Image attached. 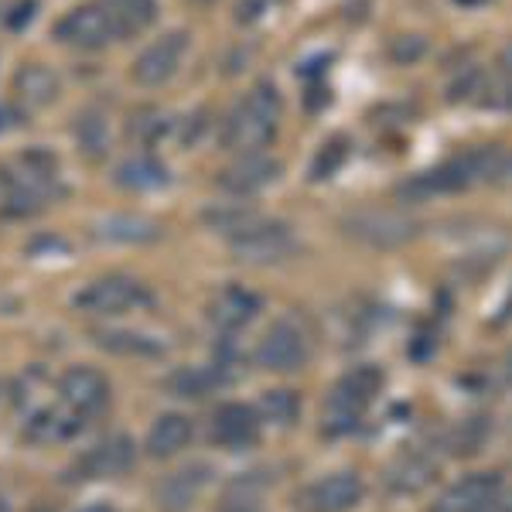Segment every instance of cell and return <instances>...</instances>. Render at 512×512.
<instances>
[{
	"mask_svg": "<svg viewBox=\"0 0 512 512\" xmlns=\"http://www.w3.org/2000/svg\"><path fill=\"white\" fill-rule=\"evenodd\" d=\"M89 512H106V509H89Z\"/></svg>",
	"mask_w": 512,
	"mask_h": 512,
	"instance_id": "cell-41",
	"label": "cell"
},
{
	"mask_svg": "<svg viewBox=\"0 0 512 512\" xmlns=\"http://www.w3.org/2000/svg\"><path fill=\"white\" fill-rule=\"evenodd\" d=\"M195 437L192 420L185 414H164L154 420L151 434H147V454L151 458H171V454L185 451Z\"/></svg>",
	"mask_w": 512,
	"mask_h": 512,
	"instance_id": "cell-22",
	"label": "cell"
},
{
	"mask_svg": "<svg viewBox=\"0 0 512 512\" xmlns=\"http://www.w3.org/2000/svg\"><path fill=\"white\" fill-rule=\"evenodd\" d=\"M256 219H263L260 212L243 209V205H222V209L205 212V222H209L216 233H226L229 239H233L236 233H243V229H250Z\"/></svg>",
	"mask_w": 512,
	"mask_h": 512,
	"instance_id": "cell-27",
	"label": "cell"
},
{
	"mask_svg": "<svg viewBox=\"0 0 512 512\" xmlns=\"http://www.w3.org/2000/svg\"><path fill=\"white\" fill-rule=\"evenodd\" d=\"M185 52H188V35H185V31H168V35H161L154 45H147L144 52L137 55L134 79L140 82V86H147V89L164 86V82L178 72Z\"/></svg>",
	"mask_w": 512,
	"mask_h": 512,
	"instance_id": "cell-10",
	"label": "cell"
},
{
	"mask_svg": "<svg viewBox=\"0 0 512 512\" xmlns=\"http://www.w3.org/2000/svg\"><path fill=\"white\" fill-rule=\"evenodd\" d=\"M226 383L222 376V366H192V369H178L175 376L168 379V390L175 396H185V400H202V396L216 393L219 386Z\"/></svg>",
	"mask_w": 512,
	"mask_h": 512,
	"instance_id": "cell-24",
	"label": "cell"
},
{
	"mask_svg": "<svg viewBox=\"0 0 512 512\" xmlns=\"http://www.w3.org/2000/svg\"><path fill=\"white\" fill-rule=\"evenodd\" d=\"M212 478V468L209 465H188V468H178L171 472L164 482L158 485L154 499H158V509L161 512H188L192 502L202 495V489L209 485Z\"/></svg>",
	"mask_w": 512,
	"mask_h": 512,
	"instance_id": "cell-15",
	"label": "cell"
},
{
	"mask_svg": "<svg viewBox=\"0 0 512 512\" xmlns=\"http://www.w3.org/2000/svg\"><path fill=\"white\" fill-rule=\"evenodd\" d=\"M509 376H512V366H509Z\"/></svg>",
	"mask_w": 512,
	"mask_h": 512,
	"instance_id": "cell-43",
	"label": "cell"
},
{
	"mask_svg": "<svg viewBox=\"0 0 512 512\" xmlns=\"http://www.w3.org/2000/svg\"><path fill=\"white\" fill-rule=\"evenodd\" d=\"M253 359L270 373H297L311 362V335L294 318H284L260 338Z\"/></svg>",
	"mask_w": 512,
	"mask_h": 512,
	"instance_id": "cell-6",
	"label": "cell"
},
{
	"mask_svg": "<svg viewBox=\"0 0 512 512\" xmlns=\"http://www.w3.org/2000/svg\"><path fill=\"white\" fill-rule=\"evenodd\" d=\"M55 38L69 48H82V52H99L110 41H120V28L113 24L110 11L103 4H82L76 11H69L55 24Z\"/></svg>",
	"mask_w": 512,
	"mask_h": 512,
	"instance_id": "cell-7",
	"label": "cell"
},
{
	"mask_svg": "<svg viewBox=\"0 0 512 512\" xmlns=\"http://www.w3.org/2000/svg\"><path fill=\"white\" fill-rule=\"evenodd\" d=\"M437 478V461L427 451H403L390 461V468L383 472V482L400 495L424 492Z\"/></svg>",
	"mask_w": 512,
	"mask_h": 512,
	"instance_id": "cell-16",
	"label": "cell"
},
{
	"mask_svg": "<svg viewBox=\"0 0 512 512\" xmlns=\"http://www.w3.org/2000/svg\"><path fill=\"white\" fill-rule=\"evenodd\" d=\"M495 154H499V144L475 147V151L461 154V158L444 161L441 168L420 171V175L407 178L396 188V198H403V202H427V198H434V195L465 192V188L478 185V181H492Z\"/></svg>",
	"mask_w": 512,
	"mask_h": 512,
	"instance_id": "cell-2",
	"label": "cell"
},
{
	"mask_svg": "<svg viewBox=\"0 0 512 512\" xmlns=\"http://www.w3.org/2000/svg\"><path fill=\"white\" fill-rule=\"evenodd\" d=\"M96 239L103 243H127V246H140V243H154L161 239V222L147 219V216H110L99 219L93 226Z\"/></svg>",
	"mask_w": 512,
	"mask_h": 512,
	"instance_id": "cell-21",
	"label": "cell"
},
{
	"mask_svg": "<svg viewBox=\"0 0 512 512\" xmlns=\"http://www.w3.org/2000/svg\"><path fill=\"white\" fill-rule=\"evenodd\" d=\"M14 127H21V110L11 103H0V134H7Z\"/></svg>",
	"mask_w": 512,
	"mask_h": 512,
	"instance_id": "cell-38",
	"label": "cell"
},
{
	"mask_svg": "<svg viewBox=\"0 0 512 512\" xmlns=\"http://www.w3.org/2000/svg\"><path fill=\"white\" fill-rule=\"evenodd\" d=\"M192 123H188L185 127V134H181V140H185V144H195L198 137H202V130H205V110H198L195 117H188Z\"/></svg>",
	"mask_w": 512,
	"mask_h": 512,
	"instance_id": "cell-39",
	"label": "cell"
},
{
	"mask_svg": "<svg viewBox=\"0 0 512 512\" xmlns=\"http://www.w3.org/2000/svg\"><path fill=\"white\" fill-rule=\"evenodd\" d=\"M345 158H349V140H345V137H332V140H328V144L318 151L315 164H311V178H315V181L332 178L335 171L345 164Z\"/></svg>",
	"mask_w": 512,
	"mask_h": 512,
	"instance_id": "cell-30",
	"label": "cell"
},
{
	"mask_svg": "<svg viewBox=\"0 0 512 512\" xmlns=\"http://www.w3.org/2000/svg\"><path fill=\"white\" fill-rule=\"evenodd\" d=\"M198 4H209V0H198Z\"/></svg>",
	"mask_w": 512,
	"mask_h": 512,
	"instance_id": "cell-42",
	"label": "cell"
},
{
	"mask_svg": "<svg viewBox=\"0 0 512 512\" xmlns=\"http://www.w3.org/2000/svg\"><path fill=\"white\" fill-rule=\"evenodd\" d=\"M277 178H280V161L256 151V154H243L239 161L229 164L219 175V188L236 198H250L256 192H263V188H270Z\"/></svg>",
	"mask_w": 512,
	"mask_h": 512,
	"instance_id": "cell-12",
	"label": "cell"
},
{
	"mask_svg": "<svg viewBox=\"0 0 512 512\" xmlns=\"http://www.w3.org/2000/svg\"><path fill=\"white\" fill-rule=\"evenodd\" d=\"M96 342L103 345L106 352H117V355H161L164 345L154 342L147 335L137 332H99Z\"/></svg>",
	"mask_w": 512,
	"mask_h": 512,
	"instance_id": "cell-26",
	"label": "cell"
},
{
	"mask_svg": "<svg viewBox=\"0 0 512 512\" xmlns=\"http://www.w3.org/2000/svg\"><path fill=\"white\" fill-rule=\"evenodd\" d=\"M110 11L113 24L120 28V38L137 35L158 18V0H99Z\"/></svg>",
	"mask_w": 512,
	"mask_h": 512,
	"instance_id": "cell-25",
	"label": "cell"
},
{
	"mask_svg": "<svg viewBox=\"0 0 512 512\" xmlns=\"http://www.w3.org/2000/svg\"><path fill=\"white\" fill-rule=\"evenodd\" d=\"M260 437V417H256L253 407L246 403H222L212 417V441L222 444V448H250Z\"/></svg>",
	"mask_w": 512,
	"mask_h": 512,
	"instance_id": "cell-14",
	"label": "cell"
},
{
	"mask_svg": "<svg viewBox=\"0 0 512 512\" xmlns=\"http://www.w3.org/2000/svg\"><path fill=\"white\" fill-rule=\"evenodd\" d=\"M35 7H38V0H18V4L11 7V14L4 18V24L11 31H21L24 24H31V18H35Z\"/></svg>",
	"mask_w": 512,
	"mask_h": 512,
	"instance_id": "cell-34",
	"label": "cell"
},
{
	"mask_svg": "<svg viewBox=\"0 0 512 512\" xmlns=\"http://www.w3.org/2000/svg\"><path fill=\"white\" fill-rule=\"evenodd\" d=\"M362 478L355 472H335L297 495V509L301 512H349L362 502Z\"/></svg>",
	"mask_w": 512,
	"mask_h": 512,
	"instance_id": "cell-9",
	"label": "cell"
},
{
	"mask_svg": "<svg viewBox=\"0 0 512 512\" xmlns=\"http://www.w3.org/2000/svg\"><path fill=\"white\" fill-rule=\"evenodd\" d=\"M499 472H475V475H465L461 482L448 485L441 495H437V502L431 506V512H485L492 506L495 492H499L502 485Z\"/></svg>",
	"mask_w": 512,
	"mask_h": 512,
	"instance_id": "cell-11",
	"label": "cell"
},
{
	"mask_svg": "<svg viewBox=\"0 0 512 512\" xmlns=\"http://www.w3.org/2000/svg\"><path fill=\"white\" fill-rule=\"evenodd\" d=\"M117 185L127 188V192H154V188L168 185V168L151 158V154H134L117 168Z\"/></svg>",
	"mask_w": 512,
	"mask_h": 512,
	"instance_id": "cell-23",
	"label": "cell"
},
{
	"mask_svg": "<svg viewBox=\"0 0 512 512\" xmlns=\"http://www.w3.org/2000/svg\"><path fill=\"white\" fill-rule=\"evenodd\" d=\"M134 441L130 437H106L99 441L93 451L76 465V472H82V478H110V475H123L130 465H134Z\"/></svg>",
	"mask_w": 512,
	"mask_h": 512,
	"instance_id": "cell-18",
	"label": "cell"
},
{
	"mask_svg": "<svg viewBox=\"0 0 512 512\" xmlns=\"http://www.w3.org/2000/svg\"><path fill=\"white\" fill-rule=\"evenodd\" d=\"M62 390V400L76 410L79 417H93L99 410L110 403V383L99 369H89V366H76L62 376L59 383Z\"/></svg>",
	"mask_w": 512,
	"mask_h": 512,
	"instance_id": "cell-13",
	"label": "cell"
},
{
	"mask_svg": "<svg viewBox=\"0 0 512 512\" xmlns=\"http://www.w3.org/2000/svg\"><path fill=\"white\" fill-rule=\"evenodd\" d=\"M424 55H427V41L420 35H400V38H393V45H390V59L396 65H410L417 59H424Z\"/></svg>",
	"mask_w": 512,
	"mask_h": 512,
	"instance_id": "cell-32",
	"label": "cell"
},
{
	"mask_svg": "<svg viewBox=\"0 0 512 512\" xmlns=\"http://www.w3.org/2000/svg\"><path fill=\"white\" fill-rule=\"evenodd\" d=\"M284 113V99L274 82H256L246 93V99H239L226 120H222L219 140L226 151L236 154H256L277 137V123Z\"/></svg>",
	"mask_w": 512,
	"mask_h": 512,
	"instance_id": "cell-1",
	"label": "cell"
},
{
	"mask_svg": "<svg viewBox=\"0 0 512 512\" xmlns=\"http://www.w3.org/2000/svg\"><path fill=\"white\" fill-rule=\"evenodd\" d=\"M72 137H76V147L86 161H106L113 147V130H110V117L103 110H82L76 123H72Z\"/></svg>",
	"mask_w": 512,
	"mask_h": 512,
	"instance_id": "cell-20",
	"label": "cell"
},
{
	"mask_svg": "<svg viewBox=\"0 0 512 512\" xmlns=\"http://www.w3.org/2000/svg\"><path fill=\"white\" fill-rule=\"evenodd\" d=\"M151 301H154L151 291H147L140 280L120 277V274L99 277L76 294V308L86 311V315H99V318H117L137 308H151Z\"/></svg>",
	"mask_w": 512,
	"mask_h": 512,
	"instance_id": "cell-5",
	"label": "cell"
},
{
	"mask_svg": "<svg viewBox=\"0 0 512 512\" xmlns=\"http://www.w3.org/2000/svg\"><path fill=\"white\" fill-rule=\"evenodd\" d=\"M485 437H489V424H485V417H472V420H465L458 431H451L448 448H451V454H478L485 444Z\"/></svg>",
	"mask_w": 512,
	"mask_h": 512,
	"instance_id": "cell-28",
	"label": "cell"
},
{
	"mask_svg": "<svg viewBox=\"0 0 512 512\" xmlns=\"http://www.w3.org/2000/svg\"><path fill=\"white\" fill-rule=\"evenodd\" d=\"M260 410H263V417L274 420V424H294L301 403H297V396L291 390H270V393H263Z\"/></svg>",
	"mask_w": 512,
	"mask_h": 512,
	"instance_id": "cell-31",
	"label": "cell"
},
{
	"mask_svg": "<svg viewBox=\"0 0 512 512\" xmlns=\"http://www.w3.org/2000/svg\"><path fill=\"white\" fill-rule=\"evenodd\" d=\"M485 512H512V478H502L499 492H495L492 506Z\"/></svg>",
	"mask_w": 512,
	"mask_h": 512,
	"instance_id": "cell-37",
	"label": "cell"
},
{
	"mask_svg": "<svg viewBox=\"0 0 512 512\" xmlns=\"http://www.w3.org/2000/svg\"><path fill=\"white\" fill-rule=\"evenodd\" d=\"M260 308H263L260 294L246 291V287H226V291H219L216 301L209 304V318L222 332H239V328H246L260 315Z\"/></svg>",
	"mask_w": 512,
	"mask_h": 512,
	"instance_id": "cell-17",
	"label": "cell"
},
{
	"mask_svg": "<svg viewBox=\"0 0 512 512\" xmlns=\"http://www.w3.org/2000/svg\"><path fill=\"white\" fill-rule=\"evenodd\" d=\"M342 233L373 250H400L417 239L420 222L393 209H355L342 219Z\"/></svg>",
	"mask_w": 512,
	"mask_h": 512,
	"instance_id": "cell-4",
	"label": "cell"
},
{
	"mask_svg": "<svg viewBox=\"0 0 512 512\" xmlns=\"http://www.w3.org/2000/svg\"><path fill=\"white\" fill-rule=\"evenodd\" d=\"M164 130H168V117L161 110H154V106H140L134 117H130V137L137 144H154Z\"/></svg>",
	"mask_w": 512,
	"mask_h": 512,
	"instance_id": "cell-29",
	"label": "cell"
},
{
	"mask_svg": "<svg viewBox=\"0 0 512 512\" xmlns=\"http://www.w3.org/2000/svg\"><path fill=\"white\" fill-rule=\"evenodd\" d=\"M492 185H512V147H499V154H495Z\"/></svg>",
	"mask_w": 512,
	"mask_h": 512,
	"instance_id": "cell-35",
	"label": "cell"
},
{
	"mask_svg": "<svg viewBox=\"0 0 512 512\" xmlns=\"http://www.w3.org/2000/svg\"><path fill=\"white\" fill-rule=\"evenodd\" d=\"M383 390V373L376 366H355L349 369L328 393L325 403V431L328 434H349L359 427L362 414L369 410V403L376 400V393Z\"/></svg>",
	"mask_w": 512,
	"mask_h": 512,
	"instance_id": "cell-3",
	"label": "cell"
},
{
	"mask_svg": "<svg viewBox=\"0 0 512 512\" xmlns=\"http://www.w3.org/2000/svg\"><path fill=\"white\" fill-rule=\"evenodd\" d=\"M482 89H485V72L482 69H468L465 76L451 82L448 99H451V103H461V99H475L478 93H482Z\"/></svg>",
	"mask_w": 512,
	"mask_h": 512,
	"instance_id": "cell-33",
	"label": "cell"
},
{
	"mask_svg": "<svg viewBox=\"0 0 512 512\" xmlns=\"http://www.w3.org/2000/svg\"><path fill=\"white\" fill-rule=\"evenodd\" d=\"M59 76H55L48 65L41 62H28L18 69V76H14V93L28 110H45V106H52L55 99H59Z\"/></svg>",
	"mask_w": 512,
	"mask_h": 512,
	"instance_id": "cell-19",
	"label": "cell"
},
{
	"mask_svg": "<svg viewBox=\"0 0 512 512\" xmlns=\"http://www.w3.org/2000/svg\"><path fill=\"white\" fill-rule=\"evenodd\" d=\"M233 253L236 260L243 263H256V267H267V263H280L287 256L297 253V239L284 222H267V219H256L250 229L236 233L233 239Z\"/></svg>",
	"mask_w": 512,
	"mask_h": 512,
	"instance_id": "cell-8",
	"label": "cell"
},
{
	"mask_svg": "<svg viewBox=\"0 0 512 512\" xmlns=\"http://www.w3.org/2000/svg\"><path fill=\"white\" fill-rule=\"evenodd\" d=\"M236 18L239 21H256V18H263L267 11H274V4L270 0H239V7H236Z\"/></svg>",
	"mask_w": 512,
	"mask_h": 512,
	"instance_id": "cell-36",
	"label": "cell"
},
{
	"mask_svg": "<svg viewBox=\"0 0 512 512\" xmlns=\"http://www.w3.org/2000/svg\"><path fill=\"white\" fill-rule=\"evenodd\" d=\"M499 65H502V69H506V72H512V41H509L506 48H502V55H499Z\"/></svg>",
	"mask_w": 512,
	"mask_h": 512,
	"instance_id": "cell-40",
	"label": "cell"
}]
</instances>
